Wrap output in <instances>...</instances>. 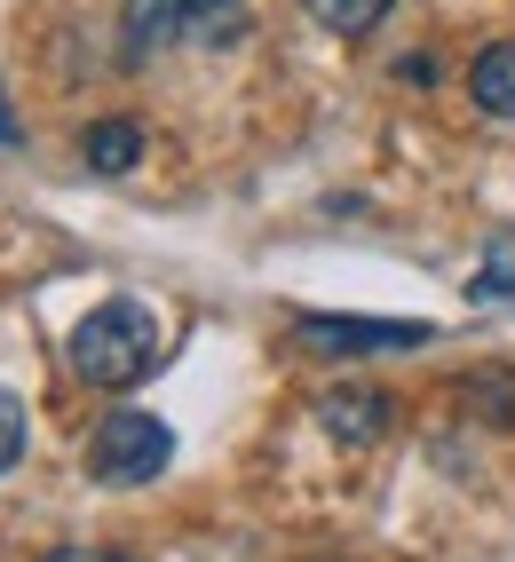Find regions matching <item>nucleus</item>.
<instances>
[{
    "label": "nucleus",
    "instance_id": "7ed1b4c3",
    "mask_svg": "<svg viewBox=\"0 0 515 562\" xmlns=\"http://www.w3.org/2000/svg\"><path fill=\"white\" fill-rule=\"evenodd\" d=\"M167 460H175V428L159 420V412H103L96 436H88V475L120 483V492L167 475Z\"/></svg>",
    "mask_w": 515,
    "mask_h": 562
},
{
    "label": "nucleus",
    "instance_id": "423d86ee",
    "mask_svg": "<svg viewBox=\"0 0 515 562\" xmlns=\"http://www.w3.org/2000/svg\"><path fill=\"white\" fill-rule=\"evenodd\" d=\"M468 95H475L484 120H515V41H500L468 64Z\"/></svg>",
    "mask_w": 515,
    "mask_h": 562
},
{
    "label": "nucleus",
    "instance_id": "f03ea898",
    "mask_svg": "<svg viewBox=\"0 0 515 562\" xmlns=\"http://www.w3.org/2000/svg\"><path fill=\"white\" fill-rule=\"evenodd\" d=\"M127 48L135 56H159L182 41H238L246 32V0H127Z\"/></svg>",
    "mask_w": 515,
    "mask_h": 562
},
{
    "label": "nucleus",
    "instance_id": "f8f14e48",
    "mask_svg": "<svg viewBox=\"0 0 515 562\" xmlns=\"http://www.w3.org/2000/svg\"><path fill=\"white\" fill-rule=\"evenodd\" d=\"M0 143H24V120L9 111V95H0Z\"/></svg>",
    "mask_w": 515,
    "mask_h": 562
},
{
    "label": "nucleus",
    "instance_id": "39448f33",
    "mask_svg": "<svg viewBox=\"0 0 515 562\" xmlns=\"http://www.w3.org/2000/svg\"><path fill=\"white\" fill-rule=\"evenodd\" d=\"M389 396L381 389H334V396H317V420H325V436L334 443H381L389 436Z\"/></svg>",
    "mask_w": 515,
    "mask_h": 562
},
{
    "label": "nucleus",
    "instance_id": "1a4fd4ad",
    "mask_svg": "<svg viewBox=\"0 0 515 562\" xmlns=\"http://www.w3.org/2000/svg\"><path fill=\"white\" fill-rule=\"evenodd\" d=\"M302 9L325 24V32H342V41H357V32H373L396 0H302Z\"/></svg>",
    "mask_w": 515,
    "mask_h": 562
},
{
    "label": "nucleus",
    "instance_id": "9d476101",
    "mask_svg": "<svg viewBox=\"0 0 515 562\" xmlns=\"http://www.w3.org/2000/svg\"><path fill=\"white\" fill-rule=\"evenodd\" d=\"M24 396H9V389H0V475H9L16 460H24Z\"/></svg>",
    "mask_w": 515,
    "mask_h": 562
},
{
    "label": "nucleus",
    "instance_id": "0eeeda50",
    "mask_svg": "<svg viewBox=\"0 0 515 562\" xmlns=\"http://www.w3.org/2000/svg\"><path fill=\"white\" fill-rule=\"evenodd\" d=\"M475 302H515V222H500V231L484 238V261H475Z\"/></svg>",
    "mask_w": 515,
    "mask_h": 562
},
{
    "label": "nucleus",
    "instance_id": "20e7f679",
    "mask_svg": "<svg viewBox=\"0 0 515 562\" xmlns=\"http://www.w3.org/2000/svg\"><path fill=\"white\" fill-rule=\"evenodd\" d=\"M436 325H404V317H293V349L325 357V364H357V357H404L428 349Z\"/></svg>",
    "mask_w": 515,
    "mask_h": 562
},
{
    "label": "nucleus",
    "instance_id": "6e6552de",
    "mask_svg": "<svg viewBox=\"0 0 515 562\" xmlns=\"http://www.w3.org/2000/svg\"><path fill=\"white\" fill-rule=\"evenodd\" d=\"M80 151H88L96 175H127V167L143 159V127H135V120H103V127H88Z\"/></svg>",
    "mask_w": 515,
    "mask_h": 562
},
{
    "label": "nucleus",
    "instance_id": "f257e3e1",
    "mask_svg": "<svg viewBox=\"0 0 515 562\" xmlns=\"http://www.w3.org/2000/svg\"><path fill=\"white\" fill-rule=\"evenodd\" d=\"M159 364V317L143 310V302H96L80 325H71V372H80L88 389L103 396H127L143 372Z\"/></svg>",
    "mask_w": 515,
    "mask_h": 562
},
{
    "label": "nucleus",
    "instance_id": "9b49d317",
    "mask_svg": "<svg viewBox=\"0 0 515 562\" xmlns=\"http://www.w3.org/2000/svg\"><path fill=\"white\" fill-rule=\"evenodd\" d=\"M41 562H127V554H103V547H56V554H41Z\"/></svg>",
    "mask_w": 515,
    "mask_h": 562
}]
</instances>
